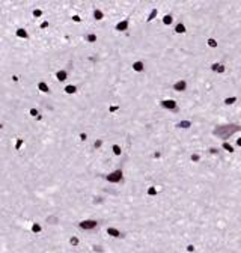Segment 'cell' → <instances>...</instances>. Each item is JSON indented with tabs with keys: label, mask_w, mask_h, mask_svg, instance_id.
Segmentation results:
<instances>
[{
	"label": "cell",
	"mask_w": 241,
	"mask_h": 253,
	"mask_svg": "<svg viewBox=\"0 0 241 253\" xmlns=\"http://www.w3.org/2000/svg\"><path fill=\"white\" fill-rule=\"evenodd\" d=\"M175 32H176V33H185V26H184L182 23L176 24V27H175Z\"/></svg>",
	"instance_id": "4fadbf2b"
},
{
	"label": "cell",
	"mask_w": 241,
	"mask_h": 253,
	"mask_svg": "<svg viewBox=\"0 0 241 253\" xmlns=\"http://www.w3.org/2000/svg\"><path fill=\"white\" fill-rule=\"evenodd\" d=\"M172 21H173L172 15H164V17H163V23L166 24V26H169V24H172Z\"/></svg>",
	"instance_id": "e0dca14e"
},
{
	"label": "cell",
	"mask_w": 241,
	"mask_h": 253,
	"mask_svg": "<svg viewBox=\"0 0 241 253\" xmlns=\"http://www.w3.org/2000/svg\"><path fill=\"white\" fill-rule=\"evenodd\" d=\"M207 42H208V45H210L211 48H215V47H217V41H215L214 38H210V39H208Z\"/></svg>",
	"instance_id": "603a6c76"
},
{
	"label": "cell",
	"mask_w": 241,
	"mask_h": 253,
	"mask_svg": "<svg viewBox=\"0 0 241 253\" xmlns=\"http://www.w3.org/2000/svg\"><path fill=\"white\" fill-rule=\"evenodd\" d=\"M210 151H211V154H212V155H215V154H217V152H219V151H217V149H215V148H211Z\"/></svg>",
	"instance_id": "d590c367"
},
{
	"label": "cell",
	"mask_w": 241,
	"mask_h": 253,
	"mask_svg": "<svg viewBox=\"0 0 241 253\" xmlns=\"http://www.w3.org/2000/svg\"><path fill=\"white\" fill-rule=\"evenodd\" d=\"M94 17H95V20H103L104 14H103V12H101L99 9H95V11H94Z\"/></svg>",
	"instance_id": "9a60e30c"
},
{
	"label": "cell",
	"mask_w": 241,
	"mask_h": 253,
	"mask_svg": "<svg viewBox=\"0 0 241 253\" xmlns=\"http://www.w3.org/2000/svg\"><path fill=\"white\" fill-rule=\"evenodd\" d=\"M237 145H238V146H241V137H240L238 140H237Z\"/></svg>",
	"instance_id": "74e56055"
},
{
	"label": "cell",
	"mask_w": 241,
	"mask_h": 253,
	"mask_svg": "<svg viewBox=\"0 0 241 253\" xmlns=\"http://www.w3.org/2000/svg\"><path fill=\"white\" fill-rule=\"evenodd\" d=\"M157 14H158V11H157V9H152L151 14H149V17H148V21H152V20L157 17Z\"/></svg>",
	"instance_id": "ac0fdd59"
},
{
	"label": "cell",
	"mask_w": 241,
	"mask_h": 253,
	"mask_svg": "<svg viewBox=\"0 0 241 253\" xmlns=\"http://www.w3.org/2000/svg\"><path fill=\"white\" fill-rule=\"evenodd\" d=\"M176 126H178V128H190V126H192V122L190 121H181V122L176 124Z\"/></svg>",
	"instance_id": "8fae6325"
},
{
	"label": "cell",
	"mask_w": 241,
	"mask_h": 253,
	"mask_svg": "<svg viewBox=\"0 0 241 253\" xmlns=\"http://www.w3.org/2000/svg\"><path fill=\"white\" fill-rule=\"evenodd\" d=\"M199 158H200L199 154H193V155H192V161H199Z\"/></svg>",
	"instance_id": "f546056e"
},
{
	"label": "cell",
	"mask_w": 241,
	"mask_h": 253,
	"mask_svg": "<svg viewBox=\"0 0 241 253\" xmlns=\"http://www.w3.org/2000/svg\"><path fill=\"white\" fill-rule=\"evenodd\" d=\"M240 130V126L237 124H229V125H222V126H217V128H214L212 134L214 136H219L222 139H227L229 136H232L234 133H237Z\"/></svg>",
	"instance_id": "6da1fadb"
},
{
	"label": "cell",
	"mask_w": 241,
	"mask_h": 253,
	"mask_svg": "<svg viewBox=\"0 0 241 253\" xmlns=\"http://www.w3.org/2000/svg\"><path fill=\"white\" fill-rule=\"evenodd\" d=\"M67 77H68V74H67V71H57L56 72V79L59 80V81H65L67 80Z\"/></svg>",
	"instance_id": "30bf717a"
},
{
	"label": "cell",
	"mask_w": 241,
	"mask_h": 253,
	"mask_svg": "<svg viewBox=\"0 0 241 253\" xmlns=\"http://www.w3.org/2000/svg\"><path fill=\"white\" fill-rule=\"evenodd\" d=\"M148 194H149V196H155V194H157V188H155V187H151V188L148 190Z\"/></svg>",
	"instance_id": "d4e9b609"
},
{
	"label": "cell",
	"mask_w": 241,
	"mask_h": 253,
	"mask_svg": "<svg viewBox=\"0 0 241 253\" xmlns=\"http://www.w3.org/2000/svg\"><path fill=\"white\" fill-rule=\"evenodd\" d=\"M65 92H67V94H75V92H77V87L72 86V84H69V86L65 87Z\"/></svg>",
	"instance_id": "2e32d148"
},
{
	"label": "cell",
	"mask_w": 241,
	"mask_h": 253,
	"mask_svg": "<svg viewBox=\"0 0 241 253\" xmlns=\"http://www.w3.org/2000/svg\"><path fill=\"white\" fill-rule=\"evenodd\" d=\"M173 89H175L176 92H182V91H185V89H187V81H185V80H179V81H176V83L173 84Z\"/></svg>",
	"instance_id": "5b68a950"
},
{
	"label": "cell",
	"mask_w": 241,
	"mask_h": 253,
	"mask_svg": "<svg viewBox=\"0 0 241 253\" xmlns=\"http://www.w3.org/2000/svg\"><path fill=\"white\" fill-rule=\"evenodd\" d=\"M211 69H212L214 72H219V74H222V72H225V65H222V63H212Z\"/></svg>",
	"instance_id": "9c48e42d"
},
{
	"label": "cell",
	"mask_w": 241,
	"mask_h": 253,
	"mask_svg": "<svg viewBox=\"0 0 241 253\" xmlns=\"http://www.w3.org/2000/svg\"><path fill=\"white\" fill-rule=\"evenodd\" d=\"M127 29H128V20H124V21L116 24V30H119V32H124Z\"/></svg>",
	"instance_id": "ba28073f"
},
{
	"label": "cell",
	"mask_w": 241,
	"mask_h": 253,
	"mask_svg": "<svg viewBox=\"0 0 241 253\" xmlns=\"http://www.w3.org/2000/svg\"><path fill=\"white\" fill-rule=\"evenodd\" d=\"M42 15V11L41 9H35L33 11V17H41Z\"/></svg>",
	"instance_id": "83f0119b"
},
{
	"label": "cell",
	"mask_w": 241,
	"mask_h": 253,
	"mask_svg": "<svg viewBox=\"0 0 241 253\" xmlns=\"http://www.w3.org/2000/svg\"><path fill=\"white\" fill-rule=\"evenodd\" d=\"M38 89H39L41 92H50V87H48L47 83H44V81H39V83H38Z\"/></svg>",
	"instance_id": "7c38bea8"
},
{
	"label": "cell",
	"mask_w": 241,
	"mask_h": 253,
	"mask_svg": "<svg viewBox=\"0 0 241 253\" xmlns=\"http://www.w3.org/2000/svg\"><path fill=\"white\" fill-rule=\"evenodd\" d=\"M101 145H103V140H97V142L94 143V146H95V148H99Z\"/></svg>",
	"instance_id": "4dcf8cb0"
},
{
	"label": "cell",
	"mask_w": 241,
	"mask_h": 253,
	"mask_svg": "<svg viewBox=\"0 0 241 253\" xmlns=\"http://www.w3.org/2000/svg\"><path fill=\"white\" fill-rule=\"evenodd\" d=\"M86 41H87V42H95V41H97V35H94V33L87 35V36H86Z\"/></svg>",
	"instance_id": "44dd1931"
},
{
	"label": "cell",
	"mask_w": 241,
	"mask_h": 253,
	"mask_svg": "<svg viewBox=\"0 0 241 253\" xmlns=\"http://www.w3.org/2000/svg\"><path fill=\"white\" fill-rule=\"evenodd\" d=\"M187 252H195V247L190 244V246H187Z\"/></svg>",
	"instance_id": "836d02e7"
},
{
	"label": "cell",
	"mask_w": 241,
	"mask_h": 253,
	"mask_svg": "<svg viewBox=\"0 0 241 253\" xmlns=\"http://www.w3.org/2000/svg\"><path fill=\"white\" fill-rule=\"evenodd\" d=\"M79 226L84 231H91V229H95V227L98 226V222L97 220H83V222H80Z\"/></svg>",
	"instance_id": "3957f363"
},
{
	"label": "cell",
	"mask_w": 241,
	"mask_h": 253,
	"mask_svg": "<svg viewBox=\"0 0 241 253\" xmlns=\"http://www.w3.org/2000/svg\"><path fill=\"white\" fill-rule=\"evenodd\" d=\"M223 149H226L227 152H234V148H232V145H229L227 142H223Z\"/></svg>",
	"instance_id": "ffe728a7"
},
{
	"label": "cell",
	"mask_w": 241,
	"mask_h": 253,
	"mask_svg": "<svg viewBox=\"0 0 241 253\" xmlns=\"http://www.w3.org/2000/svg\"><path fill=\"white\" fill-rule=\"evenodd\" d=\"M17 36H18V38H24V39H26L29 35H27V32L24 30V29H18V30H17Z\"/></svg>",
	"instance_id": "5bb4252c"
},
{
	"label": "cell",
	"mask_w": 241,
	"mask_h": 253,
	"mask_svg": "<svg viewBox=\"0 0 241 253\" xmlns=\"http://www.w3.org/2000/svg\"><path fill=\"white\" fill-rule=\"evenodd\" d=\"M21 145H23V139H18V140H17V145H15V149H20Z\"/></svg>",
	"instance_id": "f1b7e54d"
},
{
	"label": "cell",
	"mask_w": 241,
	"mask_h": 253,
	"mask_svg": "<svg viewBox=\"0 0 241 253\" xmlns=\"http://www.w3.org/2000/svg\"><path fill=\"white\" fill-rule=\"evenodd\" d=\"M86 139H87V136H86L84 133H82V134H80V140H86Z\"/></svg>",
	"instance_id": "e575fe53"
},
{
	"label": "cell",
	"mask_w": 241,
	"mask_h": 253,
	"mask_svg": "<svg viewBox=\"0 0 241 253\" xmlns=\"http://www.w3.org/2000/svg\"><path fill=\"white\" fill-rule=\"evenodd\" d=\"M133 69H134V71H137V72H142V71L145 69V63H143V62H140V60L134 62V63H133Z\"/></svg>",
	"instance_id": "52a82bcc"
},
{
	"label": "cell",
	"mask_w": 241,
	"mask_h": 253,
	"mask_svg": "<svg viewBox=\"0 0 241 253\" xmlns=\"http://www.w3.org/2000/svg\"><path fill=\"white\" fill-rule=\"evenodd\" d=\"M235 101H237V96H231V98H226V99H225V104L229 106V104H234Z\"/></svg>",
	"instance_id": "7402d4cb"
},
{
	"label": "cell",
	"mask_w": 241,
	"mask_h": 253,
	"mask_svg": "<svg viewBox=\"0 0 241 253\" xmlns=\"http://www.w3.org/2000/svg\"><path fill=\"white\" fill-rule=\"evenodd\" d=\"M41 231H42V227H41V224H38V223H35V224L32 226V232L38 234V232H41Z\"/></svg>",
	"instance_id": "d6986e66"
},
{
	"label": "cell",
	"mask_w": 241,
	"mask_h": 253,
	"mask_svg": "<svg viewBox=\"0 0 241 253\" xmlns=\"http://www.w3.org/2000/svg\"><path fill=\"white\" fill-rule=\"evenodd\" d=\"M72 20H74L75 23H80V21H82V18H80L79 15H74V17H72Z\"/></svg>",
	"instance_id": "1f68e13d"
},
{
	"label": "cell",
	"mask_w": 241,
	"mask_h": 253,
	"mask_svg": "<svg viewBox=\"0 0 241 253\" xmlns=\"http://www.w3.org/2000/svg\"><path fill=\"white\" fill-rule=\"evenodd\" d=\"M69 243H71L72 246H77V244H79V238H77V237H72V238L69 239Z\"/></svg>",
	"instance_id": "4316f807"
},
{
	"label": "cell",
	"mask_w": 241,
	"mask_h": 253,
	"mask_svg": "<svg viewBox=\"0 0 241 253\" xmlns=\"http://www.w3.org/2000/svg\"><path fill=\"white\" fill-rule=\"evenodd\" d=\"M118 109H119L118 106H112V107H110V111H116Z\"/></svg>",
	"instance_id": "8d00e7d4"
},
{
	"label": "cell",
	"mask_w": 241,
	"mask_h": 253,
	"mask_svg": "<svg viewBox=\"0 0 241 253\" xmlns=\"http://www.w3.org/2000/svg\"><path fill=\"white\" fill-rule=\"evenodd\" d=\"M106 179H107L109 182H119V181L122 179V170L118 169V170H115V172H112L110 175L106 176Z\"/></svg>",
	"instance_id": "7a4b0ae2"
},
{
	"label": "cell",
	"mask_w": 241,
	"mask_h": 253,
	"mask_svg": "<svg viewBox=\"0 0 241 253\" xmlns=\"http://www.w3.org/2000/svg\"><path fill=\"white\" fill-rule=\"evenodd\" d=\"M113 152H115V155H121V152H122V151H121V148L118 146V145H113Z\"/></svg>",
	"instance_id": "cb8c5ba5"
},
{
	"label": "cell",
	"mask_w": 241,
	"mask_h": 253,
	"mask_svg": "<svg viewBox=\"0 0 241 253\" xmlns=\"http://www.w3.org/2000/svg\"><path fill=\"white\" fill-rule=\"evenodd\" d=\"M29 113H30L32 116H36V118H39V113H38V110H36V109H30V110H29Z\"/></svg>",
	"instance_id": "484cf974"
},
{
	"label": "cell",
	"mask_w": 241,
	"mask_h": 253,
	"mask_svg": "<svg viewBox=\"0 0 241 253\" xmlns=\"http://www.w3.org/2000/svg\"><path fill=\"white\" fill-rule=\"evenodd\" d=\"M107 234H109L110 237H113V238H119V237H122V234H121L118 229H115V227H107Z\"/></svg>",
	"instance_id": "8992f818"
},
{
	"label": "cell",
	"mask_w": 241,
	"mask_h": 253,
	"mask_svg": "<svg viewBox=\"0 0 241 253\" xmlns=\"http://www.w3.org/2000/svg\"><path fill=\"white\" fill-rule=\"evenodd\" d=\"M161 106L164 109H169V110H176V103L173 99H163L161 101Z\"/></svg>",
	"instance_id": "277c9868"
},
{
	"label": "cell",
	"mask_w": 241,
	"mask_h": 253,
	"mask_svg": "<svg viewBox=\"0 0 241 253\" xmlns=\"http://www.w3.org/2000/svg\"><path fill=\"white\" fill-rule=\"evenodd\" d=\"M48 27V21H44L42 24H41V29H47Z\"/></svg>",
	"instance_id": "d6a6232c"
}]
</instances>
